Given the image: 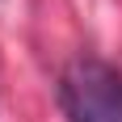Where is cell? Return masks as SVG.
<instances>
[{"instance_id":"6da1fadb","label":"cell","mask_w":122,"mask_h":122,"mask_svg":"<svg viewBox=\"0 0 122 122\" xmlns=\"http://www.w3.org/2000/svg\"><path fill=\"white\" fill-rule=\"evenodd\" d=\"M59 105L67 122H122V72L97 55H76L59 72Z\"/></svg>"}]
</instances>
